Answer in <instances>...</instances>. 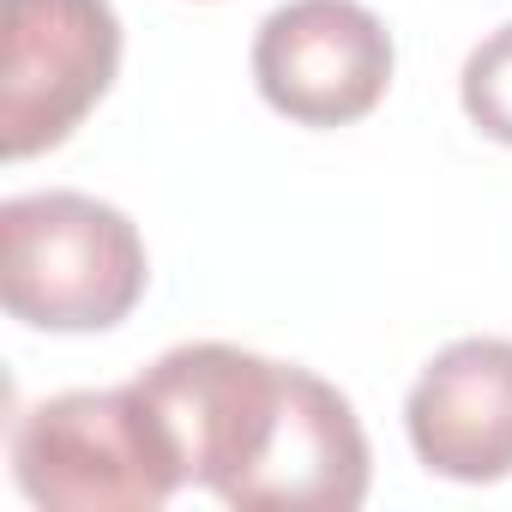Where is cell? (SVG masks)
<instances>
[{"mask_svg":"<svg viewBox=\"0 0 512 512\" xmlns=\"http://www.w3.org/2000/svg\"><path fill=\"white\" fill-rule=\"evenodd\" d=\"M253 79L302 127H350L392 85V37L362 0H290L253 37Z\"/></svg>","mask_w":512,"mask_h":512,"instance_id":"obj_5","label":"cell"},{"mask_svg":"<svg viewBox=\"0 0 512 512\" xmlns=\"http://www.w3.org/2000/svg\"><path fill=\"white\" fill-rule=\"evenodd\" d=\"M121 67L109 0H0V151L13 163L61 145Z\"/></svg>","mask_w":512,"mask_h":512,"instance_id":"obj_4","label":"cell"},{"mask_svg":"<svg viewBox=\"0 0 512 512\" xmlns=\"http://www.w3.org/2000/svg\"><path fill=\"white\" fill-rule=\"evenodd\" d=\"M404 428L416 458L452 482L512 476V344L458 338L410 386Z\"/></svg>","mask_w":512,"mask_h":512,"instance_id":"obj_7","label":"cell"},{"mask_svg":"<svg viewBox=\"0 0 512 512\" xmlns=\"http://www.w3.org/2000/svg\"><path fill=\"white\" fill-rule=\"evenodd\" d=\"M458 97H464V115L488 139L512 145V25H500L494 37H482L470 49L464 79H458Z\"/></svg>","mask_w":512,"mask_h":512,"instance_id":"obj_8","label":"cell"},{"mask_svg":"<svg viewBox=\"0 0 512 512\" xmlns=\"http://www.w3.org/2000/svg\"><path fill=\"white\" fill-rule=\"evenodd\" d=\"M145 296V241L91 193L0 205V302L37 332H109Z\"/></svg>","mask_w":512,"mask_h":512,"instance_id":"obj_1","label":"cell"},{"mask_svg":"<svg viewBox=\"0 0 512 512\" xmlns=\"http://www.w3.org/2000/svg\"><path fill=\"white\" fill-rule=\"evenodd\" d=\"M368 500V434L338 386L290 368L272 446L229 494L241 512H350Z\"/></svg>","mask_w":512,"mask_h":512,"instance_id":"obj_6","label":"cell"},{"mask_svg":"<svg viewBox=\"0 0 512 512\" xmlns=\"http://www.w3.org/2000/svg\"><path fill=\"white\" fill-rule=\"evenodd\" d=\"M133 386L157 416L181 476L229 506V494L272 446L290 368L235 344H181L163 362H151Z\"/></svg>","mask_w":512,"mask_h":512,"instance_id":"obj_3","label":"cell"},{"mask_svg":"<svg viewBox=\"0 0 512 512\" xmlns=\"http://www.w3.org/2000/svg\"><path fill=\"white\" fill-rule=\"evenodd\" d=\"M13 476L25 500L61 512H151L187 482L139 386L43 398L13 428Z\"/></svg>","mask_w":512,"mask_h":512,"instance_id":"obj_2","label":"cell"}]
</instances>
